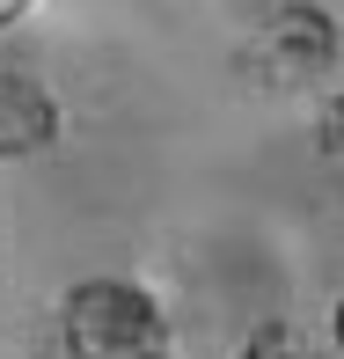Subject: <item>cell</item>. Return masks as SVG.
Masks as SVG:
<instances>
[{"mask_svg":"<svg viewBox=\"0 0 344 359\" xmlns=\"http://www.w3.org/2000/svg\"><path fill=\"white\" fill-rule=\"evenodd\" d=\"M67 352H88V359H139V352H161V308L154 293L132 286V279H88L67 293Z\"/></svg>","mask_w":344,"mask_h":359,"instance_id":"1","label":"cell"},{"mask_svg":"<svg viewBox=\"0 0 344 359\" xmlns=\"http://www.w3.org/2000/svg\"><path fill=\"white\" fill-rule=\"evenodd\" d=\"M330 59H337V22H330L322 8H308V0H293V8H278V15H271L264 37H256L249 74L264 81L271 95H286V88H308V81H322V74H330Z\"/></svg>","mask_w":344,"mask_h":359,"instance_id":"2","label":"cell"},{"mask_svg":"<svg viewBox=\"0 0 344 359\" xmlns=\"http://www.w3.org/2000/svg\"><path fill=\"white\" fill-rule=\"evenodd\" d=\"M59 140V103L37 81H0V161L44 154Z\"/></svg>","mask_w":344,"mask_h":359,"instance_id":"3","label":"cell"},{"mask_svg":"<svg viewBox=\"0 0 344 359\" xmlns=\"http://www.w3.org/2000/svg\"><path fill=\"white\" fill-rule=\"evenodd\" d=\"M315 147L330 161H344V95H330V103H322V125H315Z\"/></svg>","mask_w":344,"mask_h":359,"instance_id":"4","label":"cell"},{"mask_svg":"<svg viewBox=\"0 0 344 359\" xmlns=\"http://www.w3.org/2000/svg\"><path fill=\"white\" fill-rule=\"evenodd\" d=\"M249 352H286V330H278V323H264V330L249 337Z\"/></svg>","mask_w":344,"mask_h":359,"instance_id":"5","label":"cell"},{"mask_svg":"<svg viewBox=\"0 0 344 359\" xmlns=\"http://www.w3.org/2000/svg\"><path fill=\"white\" fill-rule=\"evenodd\" d=\"M15 15H29V0H0V29H8Z\"/></svg>","mask_w":344,"mask_h":359,"instance_id":"6","label":"cell"},{"mask_svg":"<svg viewBox=\"0 0 344 359\" xmlns=\"http://www.w3.org/2000/svg\"><path fill=\"white\" fill-rule=\"evenodd\" d=\"M337 352H344V301H337Z\"/></svg>","mask_w":344,"mask_h":359,"instance_id":"7","label":"cell"}]
</instances>
